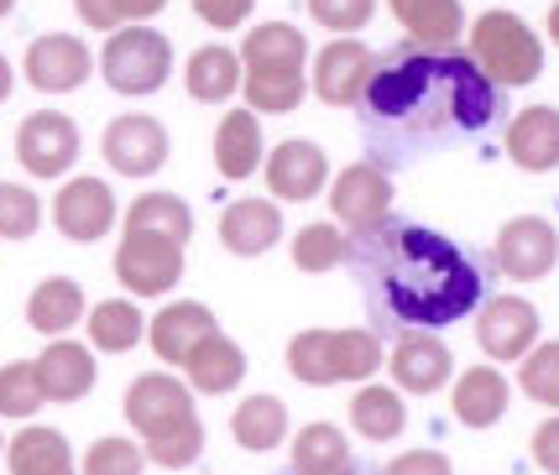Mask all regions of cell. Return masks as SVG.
Instances as JSON below:
<instances>
[{
	"label": "cell",
	"mask_w": 559,
	"mask_h": 475,
	"mask_svg": "<svg viewBox=\"0 0 559 475\" xmlns=\"http://www.w3.org/2000/svg\"><path fill=\"white\" fill-rule=\"evenodd\" d=\"M476 334H481V351L491 360L528 356L538 340V309L528 298H491L481 309V319H476Z\"/></svg>",
	"instance_id": "14"
},
{
	"label": "cell",
	"mask_w": 559,
	"mask_h": 475,
	"mask_svg": "<svg viewBox=\"0 0 559 475\" xmlns=\"http://www.w3.org/2000/svg\"><path fill=\"white\" fill-rule=\"evenodd\" d=\"M502 413H508V377L491 366H471L455 381V418L471 428H491Z\"/></svg>",
	"instance_id": "26"
},
{
	"label": "cell",
	"mask_w": 559,
	"mask_h": 475,
	"mask_svg": "<svg viewBox=\"0 0 559 475\" xmlns=\"http://www.w3.org/2000/svg\"><path fill=\"white\" fill-rule=\"evenodd\" d=\"M534 460L549 475H559V413L549 418V424H538V434H534Z\"/></svg>",
	"instance_id": "46"
},
{
	"label": "cell",
	"mask_w": 559,
	"mask_h": 475,
	"mask_svg": "<svg viewBox=\"0 0 559 475\" xmlns=\"http://www.w3.org/2000/svg\"><path fill=\"white\" fill-rule=\"evenodd\" d=\"M126 230H146V236H168V240H183L194 236V214L178 193H142L131 210H126Z\"/></svg>",
	"instance_id": "31"
},
{
	"label": "cell",
	"mask_w": 559,
	"mask_h": 475,
	"mask_svg": "<svg viewBox=\"0 0 559 475\" xmlns=\"http://www.w3.org/2000/svg\"><path fill=\"white\" fill-rule=\"evenodd\" d=\"M43 397V381H37V360H11L0 366V418H32Z\"/></svg>",
	"instance_id": "37"
},
{
	"label": "cell",
	"mask_w": 559,
	"mask_h": 475,
	"mask_svg": "<svg viewBox=\"0 0 559 475\" xmlns=\"http://www.w3.org/2000/svg\"><path fill=\"white\" fill-rule=\"evenodd\" d=\"M116 277L126 293L136 298H163L183 277V246L168 236H146V230H126L121 251H116Z\"/></svg>",
	"instance_id": "7"
},
{
	"label": "cell",
	"mask_w": 559,
	"mask_h": 475,
	"mask_svg": "<svg viewBox=\"0 0 559 475\" xmlns=\"http://www.w3.org/2000/svg\"><path fill=\"white\" fill-rule=\"evenodd\" d=\"M73 11L84 16V26H99V32H116L126 22L121 0H73Z\"/></svg>",
	"instance_id": "44"
},
{
	"label": "cell",
	"mask_w": 559,
	"mask_h": 475,
	"mask_svg": "<svg viewBox=\"0 0 559 475\" xmlns=\"http://www.w3.org/2000/svg\"><path fill=\"white\" fill-rule=\"evenodd\" d=\"M142 330H146V319L131 298H105V304L90 309V340H95V351L121 356V351H131L142 340Z\"/></svg>",
	"instance_id": "33"
},
{
	"label": "cell",
	"mask_w": 559,
	"mask_h": 475,
	"mask_svg": "<svg viewBox=\"0 0 559 475\" xmlns=\"http://www.w3.org/2000/svg\"><path fill=\"white\" fill-rule=\"evenodd\" d=\"M183 418H194V397H189L183 381L163 377V371H146V377L131 381V392H126V424L142 434V444L157 439V434H168Z\"/></svg>",
	"instance_id": "9"
},
{
	"label": "cell",
	"mask_w": 559,
	"mask_h": 475,
	"mask_svg": "<svg viewBox=\"0 0 559 475\" xmlns=\"http://www.w3.org/2000/svg\"><path fill=\"white\" fill-rule=\"evenodd\" d=\"M199 450H204V424H199V418H183V424H173L168 434L146 439V460H152V465H163V471H183V465H194Z\"/></svg>",
	"instance_id": "38"
},
{
	"label": "cell",
	"mask_w": 559,
	"mask_h": 475,
	"mask_svg": "<svg viewBox=\"0 0 559 475\" xmlns=\"http://www.w3.org/2000/svg\"><path fill=\"white\" fill-rule=\"evenodd\" d=\"M277 236H283V214H277L272 199H236L219 214V240L236 257H262V251L277 246Z\"/></svg>",
	"instance_id": "19"
},
{
	"label": "cell",
	"mask_w": 559,
	"mask_h": 475,
	"mask_svg": "<svg viewBox=\"0 0 559 475\" xmlns=\"http://www.w3.org/2000/svg\"><path fill=\"white\" fill-rule=\"evenodd\" d=\"M377 0H309V16L330 32H356V26L371 22Z\"/></svg>",
	"instance_id": "42"
},
{
	"label": "cell",
	"mask_w": 559,
	"mask_h": 475,
	"mask_svg": "<svg viewBox=\"0 0 559 475\" xmlns=\"http://www.w3.org/2000/svg\"><path fill=\"white\" fill-rule=\"evenodd\" d=\"M356 277L366 287V304L388 324H408V330H439L455 324L476 309V298L487 293L481 266L465 257L455 240L435 236L408 219H388L382 230L350 240Z\"/></svg>",
	"instance_id": "1"
},
{
	"label": "cell",
	"mask_w": 559,
	"mask_h": 475,
	"mask_svg": "<svg viewBox=\"0 0 559 475\" xmlns=\"http://www.w3.org/2000/svg\"><path fill=\"white\" fill-rule=\"evenodd\" d=\"M241 90V58L230 48H199L189 58V95L215 105V99H230Z\"/></svg>",
	"instance_id": "34"
},
{
	"label": "cell",
	"mask_w": 559,
	"mask_h": 475,
	"mask_svg": "<svg viewBox=\"0 0 559 475\" xmlns=\"http://www.w3.org/2000/svg\"><path fill=\"white\" fill-rule=\"evenodd\" d=\"M508 157L528 173L559 167V110H549V105L518 110V120L508 126Z\"/></svg>",
	"instance_id": "22"
},
{
	"label": "cell",
	"mask_w": 559,
	"mask_h": 475,
	"mask_svg": "<svg viewBox=\"0 0 559 475\" xmlns=\"http://www.w3.org/2000/svg\"><path fill=\"white\" fill-rule=\"evenodd\" d=\"M105 163L126 178H152L168 163V131L152 116H121L105 126Z\"/></svg>",
	"instance_id": "11"
},
{
	"label": "cell",
	"mask_w": 559,
	"mask_h": 475,
	"mask_svg": "<svg viewBox=\"0 0 559 475\" xmlns=\"http://www.w3.org/2000/svg\"><path fill=\"white\" fill-rule=\"evenodd\" d=\"M16 157H22L26 173L37 178H58L69 173L73 157H79V131L63 110H32L16 131Z\"/></svg>",
	"instance_id": "8"
},
{
	"label": "cell",
	"mask_w": 559,
	"mask_h": 475,
	"mask_svg": "<svg viewBox=\"0 0 559 475\" xmlns=\"http://www.w3.org/2000/svg\"><path fill=\"white\" fill-rule=\"evenodd\" d=\"M350 257V240H345L341 225H304L298 236H293V266L298 272H335V266Z\"/></svg>",
	"instance_id": "35"
},
{
	"label": "cell",
	"mask_w": 559,
	"mask_h": 475,
	"mask_svg": "<svg viewBox=\"0 0 559 475\" xmlns=\"http://www.w3.org/2000/svg\"><path fill=\"white\" fill-rule=\"evenodd\" d=\"M382 475H455V471H450V460L439 450H408V454H397Z\"/></svg>",
	"instance_id": "43"
},
{
	"label": "cell",
	"mask_w": 559,
	"mask_h": 475,
	"mask_svg": "<svg viewBox=\"0 0 559 475\" xmlns=\"http://www.w3.org/2000/svg\"><path fill=\"white\" fill-rule=\"evenodd\" d=\"M43 225V204L26 183H0V240H26Z\"/></svg>",
	"instance_id": "40"
},
{
	"label": "cell",
	"mask_w": 559,
	"mask_h": 475,
	"mask_svg": "<svg viewBox=\"0 0 559 475\" xmlns=\"http://www.w3.org/2000/svg\"><path fill=\"white\" fill-rule=\"evenodd\" d=\"M304 73H246L241 79V95L246 105H251V116L257 110H267V116H283V110H293L298 99H304Z\"/></svg>",
	"instance_id": "36"
},
{
	"label": "cell",
	"mask_w": 559,
	"mask_h": 475,
	"mask_svg": "<svg viewBox=\"0 0 559 475\" xmlns=\"http://www.w3.org/2000/svg\"><path fill=\"white\" fill-rule=\"evenodd\" d=\"M392 16L403 22V32L414 37V48L424 52L455 48L465 32L461 0H392Z\"/></svg>",
	"instance_id": "20"
},
{
	"label": "cell",
	"mask_w": 559,
	"mask_h": 475,
	"mask_svg": "<svg viewBox=\"0 0 559 475\" xmlns=\"http://www.w3.org/2000/svg\"><path fill=\"white\" fill-rule=\"evenodd\" d=\"M215 163L225 178H251L262 167V126L251 110H230L215 131Z\"/></svg>",
	"instance_id": "28"
},
{
	"label": "cell",
	"mask_w": 559,
	"mask_h": 475,
	"mask_svg": "<svg viewBox=\"0 0 559 475\" xmlns=\"http://www.w3.org/2000/svg\"><path fill=\"white\" fill-rule=\"evenodd\" d=\"M523 392L544 407H559V340L549 345H534L528 356H523Z\"/></svg>",
	"instance_id": "41"
},
{
	"label": "cell",
	"mask_w": 559,
	"mask_h": 475,
	"mask_svg": "<svg viewBox=\"0 0 559 475\" xmlns=\"http://www.w3.org/2000/svg\"><path fill=\"white\" fill-rule=\"evenodd\" d=\"M371 131H392L403 142H435L444 131H481L497 120V84L476 69V58L450 52H403L377 63L361 95Z\"/></svg>",
	"instance_id": "2"
},
{
	"label": "cell",
	"mask_w": 559,
	"mask_h": 475,
	"mask_svg": "<svg viewBox=\"0 0 559 475\" xmlns=\"http://www.w3.org/2000/svg\"><path fill=\"white\" fill-rule=\"evenodd\" d=\"M324 178H330V163H324V152L314 142H283L267 152V189L277 199L304 204V199H314L324 189Z\"/></svg>",
	"instance_id": "18"
},
{
	"label": "cell",
	"mask_w": 559,
	"mask_h": 475,
	"mask_svg": "<svg viewBox=\"0 0 559 475\" xmlns=\"http://www.w3.org/2000/svg\"><path fill=\"white\" fill-rule=\"evenodd\" d=\"M382 366V340L371 330H304L288 345V371L304 387L366 381Z\"/></svg>",
	"instance_id": "3"
},
{
	"label": "cell",
	"mask_w": 559,
	"mask_h": 475,
	"mask_svg": "<svg viewBox=\"0 0 559 475\" xmlns=\"http://www.w3.org/2000/svg\"><path fill=\"white\" fill-rule=\"evenodd\" d=\"M230 434H236L241 450H257V454L277 450L288 439V407H283V397H267V392L246 397L236 407V418H230Z\"/></svg>",
	"instance_id": "29"
},
{
	"label": "cell",
	"mask_w": 559,
	"mask_h": 475,
	"mask_svg": "<svg viewBox=\"0 0 559 475\" xmlns=\"http://www.w3.org/2000/svg\"><path fill=\"white\" fill-rule=\"evenodd\" d=\"M5 95H11V63L0 58V105H5Z\"/></svg>",
	"instance_id": "48"
},
{
	"label": "cell",
	"mask_w": 559,
	"mask_h": 475,
	"mask_svg": "<svg viewBox=\"0 0 559 475\" xmlns=\"http://www.w3.org/2000/svg\"><path fill=\"white\" fill-rule=\"evenodd\" d=\"M450 345L444 340H435L429 330H408L403 340H397V351H392V377H397V387L403 392H418V397H429V392H439L444 381H450Z\"/></svg>",
	"instance_id": "16"
},
{
	"label": "cell",
	"mask_w": 559,
	"mask_h": 475,
	"mask_svg": "<svg viewBox=\"0 0 559 475\" xmlns=\"http://www.w3.org/2000/svg\"><path fill=\"white\" fill-rule=\"evenodd\" d=\"M5 465H11V475H79L69 439L58 428H22L5 444Z\"/></svg>",
	"instance_id": "24"
},
{
	"label": "cell",
	"mask_w": 559,
	"mask_h": 475,
	"mask_svg": "<svg viewBox=\"0 0 559 475\" xmlns=\"http://www.w3.org/2000/svg\"><path fill=\"white\" fill-rule=\"evenodd\" d=\"M555 262H559V236L549 219L518 214V219L502 225V236H497V266L508 272L512 283H534V277H544Z\"/></svg>",
	"instance_id": "10"
},
{
	"label": "cell",
	"mask_w": 559,
	"mask_h": 475,
	"mask_svg": "<svg viewBox=\"0 0 559 475\" xmlns=\"http://www.w3.org/2000/svg\"><path fill=\"white\" fill-rule=\"evenodd\" d=\"M37 381L48 403H79L95 387V356L79 340H52L48 351L37 356Z\"/></svg>",
	"instance_id": "21"
},
{
	"label": "cell",
	"mask_w": 559,
	"mask_h": 475,
	"mask_svg": "<svg viewBox=\"0 0 559 475\" xmlns=\"http://www.w3.org/2000/svg\"><path fill=\"white\" fill-rule=\"evenodd\" d=\"M350 424H356L361 439L388 444V439L403 434L408 413H403V397H397L392 387H361V392H356V403H350Z\"/></svg>",
	"instance_id": "32"
},
{
	"label": "cell",
	"mask_w": 559,
	"mask_h": 475,
	"mask_svg": "<svg viewBox=\"0 0 559 475\" xmlns=\"http://www.w3.org/2000/svg\"><path fill=\"white\" fill-rule=\"evenodd\" d=\"M194 11H199V16H204L210 26H236V22H246L251 0H194Z\"/></svg>",
	"instance_id": "45"
},
{
	"label": "cell",
	"mask_w": 559,
	"mask_h": 475,
	"mask_svg": "<svg viewBox=\"0 0 559 475\" xmlns=\"http://www.w3.org/2000/svg\"><path fill=\"white\" fill-rule=\"evenodd\" d=\"M168 0H121V16L126 22H146V16H157Z\"/></svg>",
	"instance_id": "47"
},
{
	"label": "cell",
	"mask_w": 559,
	"mask_h": 475,
	"mask_svg": "<svg viewBox=\"0 0 559 475\" xmlns=\"http://www.w3.org/2000/svg\"><path fill=\"white\" fill-rule=\"evenodd\" d=\"M350 444L335 424H309L293 439V475H350Z\"/></svg>",
	"instance_id": "30"
},
{
	"label": "cell",
	"mask_w": 559,
	"mask_h": 475,
	"mask_svg": "<svg viewBox=\"0 0 559 475\" xmlns=\"http://www.w3.org/2000/svg\"><path fill=\"white\" fill-rule=\"evenodd\" d=\"M146 334H152V351H157V360L183 366V360L194 356L210 334H219V324H215V313L204 309V304H168V309L146 324Z\"/></svg>",
	"instance_id": "17"
},
{
	"label": "cell",
	"mask_w": 559,
	"mask_h": 475,
	"mask_svg": "<svg viewBox=\"0 0 559 475\" xmlns=\"http://www.w3.org/2000/svg\"><path fill=\"white\" fill-rule=\"evenodd\" d=\"M330 214L350 230V240L382 230L392 219V178L377 163L345 167L341 178H335V189H330Z\"/></svg>",
	"instance_id": "6"
},
{
	"label": "cell",
	"mask_w": 559,
	"mask_h": 475,
	"mask_svg": "<svg viewBox=\"0 0 559 475\" xmlns=\"http://www.w3.org/2000/svg\"><path fill=\"white\" fill-rule=\"evenodd\" d=\"M183 371H189V381H194V392H210V397H219V392L241 387L246 356H241V345H236V340H225V334H210V340L199 345L194 356L183 360Z\"/></svg>",
	"instance_id": "27"
},
{
	"label": "cell",
	"mask_w": 559,
	"mask_h": 475,
	"mask_svg": "<svg viewBox=\"0 0 559 475\" xmlns=\"http://www.w3.org/2000/svg\"><path fill=\"white\" fill-rule=\"evenodd\" d=\"M116 193L105 178H69L58 199H52V219L69 240H99L116 225Z\"/></svg>",
	"instance_id": "12"
},
{
	"label": "cell",
	"mask_w": 559,
	"mask_h": 475,
	"mask_svg": "<svg viewBox=\"0 0 559 475\" xmlns=\"http://www.w3.org/2000/svg\"><path fill=\"white\" fill-rule=\"evenodd\" d=\"M471 48H476V69L487 73L497 90H518L544 69V48H538L534 26L508 16V11H487L471 32Z\"/></svg>",
	"instance_id": "4"
},
{
	"label": "cell",
	"mask_w": 559,
	"mask_h": 475,
	"mask_svg": "<svg viewBox=\"0 0 559 475\" xmlns=\"http://www.w3.org/2000/svg\"><path fill=\"white\" fill-rule=\"evenodd\" d=\"M142 471H146V450L131 444V439H121V434L95 439V444L84 450V475H142Z\"/></svg>",
	"instance_id": "39"
},
{
	"label": "cell",
	"mask_w": 559,
	"mask_h": 475,
	"mask_svg": "<svg viewBox=\"0 0 559 475\" xmlns=\"http://www.w3.org/2000/svg\"><path fill=\"white\" fill-rule=\"evenodd\" d=\"M84 319V287L73 277H48V283L32 287L26 298V324L37 334H69Z\"/></svg>",
	"instance_id": "25"
},
{
	"label": "cell",
	"mask_w": 559,
	"mask_h": 475,
	"mask_svg": "<svg viewBox=\"0 0 559 475\" xmlns=\"http://www.w3.org/2000/svg\"><path fill=\"white\" fill-rule=\"evenodd\" d=\"M99 69H105V84L121 90V95H152L168 84L173 69V48L163 32L152 26H126V32H110V43L99 52Z\"/></svg>",
	"instance_id": "5"
},
{
	"label": "cell",
	"mask_w": 559,
	"mask_h": 475,
	"mask_svg": "<svg viewBox=\"0 0 559 475\" xmlns=\"http://www.w3.org/2000/svg\"><path fill=\"white\" fill-rule=\"evenodd\" d=\"M304 52H309V43H304L298 26L267 22L241 43V69L246 73H304Z\"/></svg>",
	"instance_id": "23"
},
{
	"label": "cell",
	"mask_w": 559,
	"mask_h": 475,
	"mask_svg": "<svg viewBox=\"0 0 559 475\" xmlns=\"http://www.w3.org/2000/svg\"><path fill=\"white\" fill-rule=\"evenodd\" d=\"M549 32H555V43H559V5L549 11Z\"/></svg>",
	"instance_id": "49"
},
{
	"label": "cell",
	"mask_w": 559,
	"mask_h": 475,
	"mask_svg": "<svg viewBox=\"0 0 559 475\" xmlns=\"http://www.w3.org/2000/svg\"><path fill=\"white\" fill-rule=\"evenodd\" d=\"M26 79L48 95H69L90 79V48L69 37V32H48L26 48Z\"/></svg>",
	"instance_id": "15"
},
{
	"label": "cell",
	"mask_w": 559,
	"mask_h": 475,
	"mask_svg": "<svg viewBox=\"0 0 559 475\" xmlns=\"http://www.w3.org/2000/svg\"><path fill=\"white\" fill-rule=\"evenodd\" d=\"M11 5H16V0H0V16H5V11H11Z\"/></svg>",
	"instance_id": "50"
},
{
	"label": "cell",
	"mask_w": 559,
	"mask_h": 475,
	"mask_svg": "<svg viewBox=\"0 0 559 475\" xmlns=\"http://www.w3.org/2000/svg\"><path fill=\"white\" fill-rule=\"evenodd\" d=\"M371 73H377V58H371V48H361V43L341 37V43H330V48L319 52V63H314V95L324 99V105H361L366 84H371Z\"/></svg>",
	"instance_id": "13"
}]
</instances>
